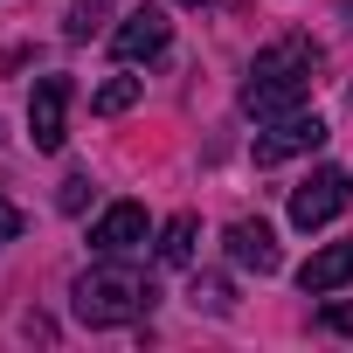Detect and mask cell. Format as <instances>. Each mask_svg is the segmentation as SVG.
Instances as JSON below:
<instances>
[{
  "label": "cell",
  "instance_id": "4fadbf2b",
  "mask_svg": "<svg viewBox=\"0 0 353 353\" xmlns=\"http://www.w3.org/2000/svg\"><path fill=\"white\" fill-rule=\"evenodd\" d=\"M104 14H111V0H70V42H90L97 28H104Z\"/></svg>",
  "mask_w": 353,
  "mask_h": 353
},
{
  "label": "cell",
  "instance_id": "9c48e42d",
  "mask_svg": "<svg viewBox=\"0 0 353 353\" xmlns=\"http://www.w3.org/2000/svg\"><path fill=\"white\" fill-rule=\"evenodd\" d=\"M298 284H305V298H325V291L353 284V243H325V250H312V263L298 270Z\"/></svg>",
  "mask_w": 353,
  "mask_h": 353
},
{
  "label": "cell",
  "instance_id": "52a82bcc",
  "mask_svg": "<svg viewBox=\"0 0 353 353\" xmlns=\"http://www.w3.org/2000/svg\"><path fill=\"white\" fill-rule=\"evenodd\" d=\"M145 243V208L139 201H111L97 222H90V250L97 256H125V250H139Z\"/></svg>",
  "mask_w": 353,
  "mask_h": 353
},
{
  "label": "cell",
  "instance_id": "277c9868",
  "mask_svg": "<svg viewBox=\"0 0 353 353\" xmlns=\"http://www.w3.org/2000/svg\"><path fill=\"white\" fill-rule=\"evenodd\" d=\"M319 145H325V118H319V111H284V118H270V125L256 132L250 159H256V166H284V159L319 152Z\"/></svg>",
  "mask_w": 353,
  "mask_h": 353
},
{
  "label": "cell",
  "instance_id": "30bf717a",
  "mask_svg": "<svg viewBox=\"0 0 353 353\" xmlns=\"http://www.w3.org/2000/svg\"><path fill=\"white\" fill-rule=\"evenodd\" d=\"M194 236H201V222H194V215H173V222L159 229V263H173V270L194 263Z\"/></svg>",
  "mask_w": 353,
  "mask_h": 353
},
{
  "label": "cell",
  "instance_id": "3957f363",
  "mask_svg": "<svg viewBox=\"0 0 353 353\" xmlns=\"http://www.w3.org/2000/svg\"><path fill=\"white\" fill-rule=\"evenodd\" d=\"M346 201H353V173L346 166H312L305 181L291 188V229H325L332 215H346Z\"/></svg>",
  "mask_w": 353,
  "mask_h": 353
},
{
  "label": "cell",
  "instance_id": "8fae6325",
  "mask_svg": "<svg viewBox=\"0 0 353 353\" xmlns=\"http://www.w3.org/2000/svg\"><path fill=\"white\" fill-rule=\"evenodd\" d=\"M188 298H194V312H215V319H229V312H236V291H229V277H201V270H194Z\"/></svg>",
  "mask_w": 353,
  "mask_h": 353
},
{
  "label": "cell",
  "instance_id": "7c38bea8",
  "mask_svg": "<svg viewBox=\"0 0 353 353\" xmlns=\"http://www.w3.org/2000/svg\"><path fill=\"white\" fill-rule=\"evenodd\" d=\"M132 104H139V77H111V83H97V97H90L97 118H118V111H132Z\"/></svg>",
  "mask_w": 353,
  "mask_h": 353
},
{
  "label": "cell",
  "instance_id": "7a4b0ae2",
  "mask_svg": "<svg viewBox=\"0 0 353 353\" xmlns=\"http://www.w3.org/2000/svg\"><path fill=\"white\" fill-rule=\"evenodd\" d=\"M77 319L83 325H125V319H145L152 312V284L132 270V263H97L77 277Z\"/></svg>",
  "mask_w": 353,
  "mask_h": 353
},
{
  "label": "cell",
  "instance_id": "6da1fadb",
  "mask_svg": "<svg viewBox=\"0 0 353 353\" xmlns=\"http://www.w3.org/2000/svg\"><path fill=\"white\" fill-rule=\"evenodd\" d=\"M312 70H319V42H312V35H284V42H270V49L250 63L243 111H250L256 125H270V118L298 111V104L312 97Z\"/></svg>",
  "mask_w": 353,
  "mask_h": 353
},
{
  "label": "cell",
  "instance_id": "ba28073f",
  "mask_svg": "<svg viewBox=\"0 0 353 353\" xmlns=\"http://www.w3.org/2000/svg\"><path fill=\"white\" fill-rule=\"evenodd\" d=\"M229 263L236 270H256V277H270L284 256H277V236H270V222H229Z\"/></svg>",
  "mask_w": 353,
  "mask_h": 353
},
{
  "label": "cell",
  "instance_id": "2e32d148",
  "mask_svg": "<svg viewBox=\"0 0 353 353\" xmlns=\"http://www.w3.org/2000/svg\"><path fill=\"white\" fill-rule=\"evenodd\" d=\"M325 325H332V332H353V312H346V305H332V312H325Z\"/></svg>",
  "mask_w": 353,
  "mask_h": 353
},
{
  "label": "cell",
  "instance_id": "5bb4252c",
  "mask_svg": "<svg viewBox=\"0 0 353 353\" xmlns=\"http://www.w3.org/2000/svg\"><path fill=\"white\" fill-rule=\"evenodd\" d=\"M83 201H90V173H70V181H63V194H56V208H63V215H77Z\"/></svg>",
  "mask_w": 353,
  "mask_h": 353
},
{
  "label": "cell",
  "instance_id": "9a60e30c",
  "mask_svg": "<svg viewBox=\"0 0 353 353\" xmlns=\"http://www.w3.org/2000/svg\"><path fill=\"white\" fill-rule=\"evenodd\" d=\"M14 236H21V208H14V201H8V194H0V250H8V243H14Z\"/></svg>",
  "mask_w": 353,
  "mask_h": 353
},
{
  "label": "cell",
  "instance_id": "e0dca14e",
  "mask_svg": "<svg viewBox=\"0 0 353 353\" xmlns=\"http://www.w3.org/2000/svg\"><path fill=\"white\" fill-rule=\"evenodd\" d=\"M188 8H208V0H188Z\"/></svg>",
  "mask_w": 353,
  "mask_h": 353
},
{
  "label": "cell",
  "instance_id": "5b68a950",
  "mask_svg": "<svg viewBox=\"0 0 353 353\" xmlns=\"http://www.w3.org/2000/svg\"><path fill=\"white\" fill-rule=\"evenodd\" d=\"M70 97H77L70 77H42L35 83V97H28V139H35V152H63V139H70Z\"/></svg>",
  "mask_w": 353,
  "mask_h": 353
},
{
  "label": "cell",
  "instance_id": "8992f818",
  "mask_svg": "<svg viewBox=\"0 0 353 353\" xmlns=\"http://www.w3.org/2000/svg\"><path fill=\"white\" fill-rule=\"evenodd\" d=\"M166 42H173V21H166L159 8H132V14L111 28V56H118V63H152V56H166Z\"/></svg>",
  "mask_w": 353,
  "mask_h": 353
}]
</instances>
